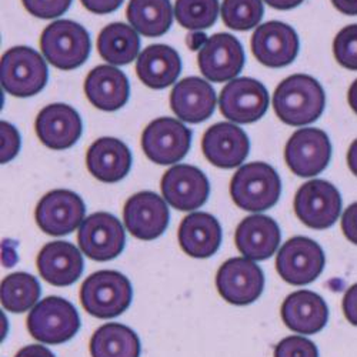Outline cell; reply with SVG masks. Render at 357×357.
<instances>
[{"instance_id": "cell-17", "label": "cell", "mask_w": 357, "mask_h": 357, "mask_svg": "<svg viewBox=\"0 0 357 357\" xmlns=\"http://www.w3.org/2000/svg\"><path fill=\"white\" fill-rule=\"evenodd\" d=\"M250 45L257 61L273 69L293 63L301 47L299 36L294 29L278 20L257 26Z\"/></svg>"}, {"instance_id": "cell-14", "label": "cell", "mask_w": 357, "mask_h": 357, "mask_svg": "<svg viewBox=\"0 0 357 357\" xmlns=\"http://www.w3.org/2000/svg\"><path fill=\"white\" fill-rule=\"evenodd\" d=\"M242 43L230 33H216L199 50L197 63L202 75L213 83L233 80L245 66Z\"/></svg>"}, {"instance_id": "cell-8", "label": "cell", "mask_w": 357, "mask_h": 357, "mask_svg": "<svg viewBox=\"0 0 357 357\" xmlns=\"http://www.w3.org/2000/svg\"><path fill=\"white\" fill-rule=\"evenodd\" d=\"M324 264L326 256L321 246L305 236L289 239L276 257L278 273L293 286L314 282L321 275Z\"/></svg>"}, {"instance_id": "cell-12", "label": "cell", "mask_w": 357, "mask_h": 357, "mask_svg": "<svg viewBox=\"0 0 357 357\" xmlns=\"http://www.w3.org/2000/svg\"><path fill=\"white\" fill-rule=\"evenodd\" d=\"M77 243L87 257L107 261L123 252L126 234L117 218L106 212H98L86 218L80 225Z\"/></svg>"}, {"instance_id": "cell-34", "label": "cell", "mask_w": 357, "mask_h": 357, "mask_svg": "<svg viewBox=\"0 0 357 357\" xmlns=\"http://www.w3.org/2000/svg\"><path fill=\"white\" fill-rule=\"evenodd\" d=\"M264 15L261 0H223L222 19L233 31L246 32L256 27Z\"/></svg>"}, {"instance_id": "cell-36", "label": "cell", "mask_w": 357, "mask_h": 357, "mask_svg": "<svg viewBox=\"0 0 357 357\" xmlns=\"http://www.w3.org/2000/svg\"><path fill=\"white\" fill-rule=\"evenodd\" d=\"M275 357H319V350L303 336H290L276 346Z\"/></svg>"}, {"instance_id": "cell-16", "label": "cell", "mask_w": 357, "mask_h": 357, "mask_svg": "<svg viewBox=\"0 0 357 357\" xmlns=\"http://www.w3.org/2000/svg\"><path fill=\"white\" fill-rule=\"evenodd\" d=\"M162 193L165 200L182 212L202 207L211 193L209 178L196 166L176 165L162 177Z\"/></svg>"}, {"instance_id": "cell-46", "label": "cell", "mask_w": 357, "mask_h": 357, "mask_svg": "<svg viewBox=\"0 0 357 357\" xmlns=\"http://www.w3.org/2000/svg\"><path fill=\"white\" fill-rule=\"evenodd\" d=\"M206 35L203 33H195L192 36H189L188 39V45L192 47V50H197V49H202L203 45L206 43Z\"/></svg>"}, {"instance_id": "cell-39", "label": "cell", "mask_w": 357, "mask_h": 357, "mask_svg": "<svg viewBox=\"0 0 357 357\" xmlns=\"http://www.w3.org/2000/svg\"><path fill=\"white\" fill-rule=\"evenodd\" d=\"M342 230L349 242L357 245V202L344 211L342 216Z\"/></svg>"}, {"instance_id": "cell-9", "label": "cell", "mask_w": 357, "mask_h": 357, "mask_svg": "<svg viewBox=\"0 0 357 357\" xmlns=\"http://www.w3.org/2000/svg\"><path fill=\"white\" fill-rule=\"evenodd\" d=\"M294 213L307 227H332L342 212V196L331 182L314 178L305 183L294 196Z\"/></svg>"}, {"instance_id": "cell-6", "label": "cell", "mask_w": 357, "mask_h": 357, "mask_svg": "<svg viewBox=\"0 0 357 357\" xmlns=\"http://www.w3.org/2000/svg\"><path fill=\"white\" fill-rule=\"evenodd\" d=\"M27 329L40 343L62 344L79 332L80 317L69 301L59 296H49L29 313Z\"/></svg>"}, {"instance_id": "cell-40", "label": "cell", "mask_w": 357, "mask_h": 357, "mask_svg": "<svg viewBox=\"0 0 357 357\" xmlns=\"http://www.w3.org/2000/svg\"><path fill=\"white\" fill-rule=\"evenodd\" d=\"M82 5L95 15H109L122 6L125 0H80Z\"/></svg>"}, {"instance_id": "cell-5", "label": "cell", "mask_w": 357, "mask_h": 357, "mask_svg": "<svg viewBox=\"0 0 357 357\" xmlns=\"http://www.w3.org/2000/svg\"><path fill=\"white\" fill-rule=\"evenodd\" d=\"M40 50L52 66L73 70L80 68L91 54V36L73 20H56L45 27Z\"/></svg>"}, {"instance_id": "cell-31", "label": "cell", "mask_w": 357, "mask_h": 357, "mask_svg": "<svg viewBox=\"0 0 357 357\" xmlns=\"http://www.w3.org/2000/svg\"><path fill=\"white\" fill-rule=\"evenodd\" d=\"M139 336L130 327L121 323H107L91 339L92 357H140Z\"/></svg>"}, {"instance_id": "cell-23", "label": "cell", "mask_w": 357, "mask_h": 357, "mask_svg": "<svg viewBox=\"0 0 357 357\" xmlns=\"http://www.w3.org/2000/svg\"><path fill=\"white\" fill-rule=\"evenodd\" d=\"M282 233L279 225L263 215L243 219L236 229L234 243L246 259L266 260L275 255L280 245Z\"/></svg>"}, {"instance_id": "cell-1", "label": "cell", "mask_w": 357, "mask_h": 357, "mask_svg": "<svg viewBox=\"0 0 357 357\" xmlns=\"http://www.w3.org/2000/svg\"><path fill=\"white\" fill-rule=\"evenodd\" d=\"M326 106L321 84L309 75H291L275 91L273 109L280 121L290 126L316 122Z\"/></svg>"}, {"instance_id": "cell-18", "label": "cell", "mask_w": 357, "mask_h": 357, "mask_svg": "<svg viewBox=\"0 0 357 357\" xmlns=\"http://www.w3.org/2000/svg\"><path fill=\"white\" fill-rule=\"evenodd\" d=\"M169 207L155 192H139L128 199L123 220L132 236L140 241H155L169 226Z\"/></svg>"}, {"instance_id": "cell-30", "label": "cell", "mask_w": 357, "mask_h": 357, "mask_svg": "<svg viewBox=\"0 0 357 357\" xmlns=\"http://www.w3.org/2000/svg\"><path fill=\"white\" fill-rule=\"evenodd\" d=\"M126 16L136 32L146 38H160L173 23L170 0H130Z\"/></svg>"}, {"instance_id": "cell-37", "label": "cell", "mask_w": 357, "mask_h": 357, "mask_svg": "<svg viewBox=\"0 0 357 357\" xmlns=\"http://www.w3.org/2000/svg\"><path fill=\"white\" fill-rule=\"evenodd\" d=\"M73 0H22L24 9L40 19H53L66 13Z\"/></svg>"}, {"instance_id": "cell-35", "label": "cell", "mask_w": 357, "mask_h": 357, "mask_svg": "<svg viewBox=\"0 0 357 357\" xmlns=\"http://www.w3.org/2000/svg\"><path fill=\"white\" fill-rule=\"evenodd\" d=\"M333 53L340 66L357 70V24H349L336 35Z\"/></svg>"}, {"instance_id": "cell-33", "label": "cell", "mask_w": 357, "mask_h": 357, "mask_svg": "<svg viewBox=\"0 0 357 357\" xmlns=\"http://www.w3.org/2000/svg\"><path fill=\"white\" fill-rule=\"evenodd\" d=\"M174 16L189 31H203L216 23L219 0H176Z\"/></svg>"}, {"instance_id": "cell-47", "label": "cell", "mask_w": 357, "mask_h": 357, "mask_svg": "<svg viewBox=\"0 0 357 357\" xmlns=\"http://www.w3.org/2000/svg\"><path fill=\"white\" fill-rule=\"evenodd\" d=\"M349 106L353 109V112L357 114V79L351 83L349 89V95H347Z\"/></svg>"}, {"instance_id": "cell-41", "label": "cell", "mask_w": 357, "mask_h": 357, "mask_svg": "<svg viewBox=\"0 0 357 357\" xmlns=\"http://www.w3.org/2000/svg\"><path fill=\"white\" fill-rule=\"evenodd\" d=\"M343 313L349 323L357 326V283L353 284L343 297Z\"/></svg>"}, {"instance_id": "cell-26", "label": "cell", "mask_w": 357, "mask_h": 357, "mask_svg": "<svg viewBox=\"0 0 357 357\" xmlns=\"http://www.w3.org/2000/svg\"><path fill=\"white\" fill-rule=\"evenodd\" d=\"M83 256L69 242H52L43 246L38 255L40 276L53 286H70L83 273Z\"/></svg>"}, {"instance_id": "cell-3", "label": "cell", "mask_w": 357, "mask_h": 357, "mask_svg": "<svg viewBox=\"0 0 357 357\" xmlns=\"http://www.w3.org/2000/svg\"><path fill=\"white\" fill-rule=\"evenodd\" d=\"M133 299L129 279L114 271H100L89 276L80 287L84 310L99 319H112L126 312Z\"/></svg>"}, {"instance_id": "cell-29", "label": "cell", "mask_w": 357, "mask_h": 357, "mask_svg": "<svg viewBox=\"0 0 357 357\" xmlns=\"http://www.w3.org/2000/svg\"><path fill=\"white\" fill-rule=\"evenodd\" d=\"M140 38L132 26L110 23L103 27L98 38V52L103 61L114 66H123L137 57Z\"/></svg>"}, {"instance_id": "cell-13", "label": "cell", "mask_w": 357, "mask_h": 357, "mask_svg": "<svg viewBox=\"0 0 357 357\" xmlns=\"http://www.w3.org/2000/svg\"><path fill=\"white\" fill-rule=\"evenodd\" d=\"M216 287L226 302L246 306L256 302L263 293L264 275L250 259L233 257L220 266Z\"/></svg>"}, {"instance_id": "cell-25", "label": "cell", "mask_w": 357, "mask_h": 357, "mask_svg": "<svg viewBox=\"0 0 357 357\" xmlns=\"http://www.w3.org/2000/svg\"><path fill=\"white\" fill-rule=\"evenodd\" d=\"M84 93L95 107L114 112L123 107L129 100V79L113 66L100 65L89 72L84 80Z\"/></svg>"}, {"instance_id": "cell-43", "label": "cell", "mask_w": 357, "mask_h": 357, "mask_svg": "<svg viewBox=\"0 0 357 357\" xmlns=\"http://www.w3.org/2000/svg\"><path fill=\"white\" fill-rule=\"evenodd\" d=\"M332 3L340 13L357 16V0H332Z\"/></svg>"}, {"instance_id": "cell-24", "label": "cell", "mask_w": 357, "mask_h": 357, "mask_svg": "<svg viewBox=\"0 0 357 357\" xmlns=\"http://www.w3.org/2000/svg\"><path fill=\"white\" fill-rule=\"evenodd\" d=\"M86 166L91 174L100 182H121L130 172L132 152L122 140L102 137L89 147Z\"/></svg>"}, {"instance_id": "cell-44", "label": "cell", "mask_w": 357, "mask_h": 357, "mask_svg": "<svg viewBox=\"0 0 357 357\" xmlns=\"http://www.w3.org/2000/svg\"><path fill=\"white\" fill-rule=\"evenodd\" d=\"M264 2L278 10H290L301 6L305 0H264Z\"/></svg>"}, {"instance_id": "cell-38", "label": "cell", "mask_w": 357, "mask_h": 357, "mask_svg": "<svg viewBox=\"0 0 357 357\" xmlns=\"http://www.w3.org/2000/svg\"><path fill=\"white\" fill-rule=\"evenodd\" d=\"M0 135H2V149H0V162L9 163L16 158L20 151V135L15 126L8 122L0 123Z\"/></svg>"}, {"instance_id": "cell-28", "label": "cell", "mask_w": 357, "mask_h": 357, "mask_svg": "<svg viewBox=\"0 0 357 357\" xmlns=\"http://www.w3.org/2000/svg\"><path fill=\"white\" fill-rule=\"evenodd\" d=\"M182 72L178 53L166 45H151L139 54L136 61L137 77L151 89H166L173 84Z\"/></svg>"}, {"instance_id": "cell-15", "label": "cell", "mask_w": 357, "mask_h": 357, "mask_svg": "<svg viewBox=\"0 0 357 357\" xmlns=\"http://www.w3.org/2000/svg\"><path fill=\"white\" fill-rule=\"evenodd\" d=\"M84 213V202L77 193L56 189L40 199L35 218L42 231L52 236H65L75 231L83 223Z\"/></svg>"}, {"instance_id": "cell-7", "label": "cell", "mask_w": 357, "mask_h": 357, "mask_svg": "<svg viewBox=\"0 0 357 357\" xmlns=\"http://www.w3.org/2000/svg\"><path fill=\"white\" fill-rule=\"evenodd\" d=\"M192 146V130L173 117H159L143 130L144 155L158 165H174L186 158Z\"/></svg>"}, {"instance_id": "cell-2", "label": "cell", "mask_w": 357, "mask_h": 357, "mask_svg": "<svg viewBox=\"0 0 357 357\" xmlns=\"http://www.w3.org/2000/svg\"><path fill=\"white\" fill-rule=\"evenodd\" d=\"M230 195L236 206L243 211H267L280 199V177L271 165L263 162L248 163L231 177Z\"/></svg>"}, {"instance_id": "cell-22", "label": "cell", "mask_w": 357, "mask_h": 357, "mask_svg": "<svg viewBox=\"0 0 357 357\" xmlns=\"http://www.w3.org/2000/svg\"><path fill=\"white\" fill-rule=\"evenodd\" d=\"M280 313L289 329L301 335L319 333L329 320V309L323 297L310 290H299L289 294L282 305Z\"/></svg>"}, {"instance_id": "cell-19", "label": "cell", "mask_w": 357, "mask_h": 357, "mask_svg": "<svg viewBox=\"0 0 357 357\" xmlns=\"http://www.w3.org/2000/svg\"><path fill=\"white\" fill-rule=\"evenodd\" d=\"M202 151L212 165L220 169H233L241 166L249 156L250 142L243 129L222 122L204 132Z\"/></svg>"}, {"instance_id": "cell-42", "label": "cell", "mask_w": 357, "mask_h": 357, "mask_svg": "<svg viewBox=\"0 0 357 357\" xmlns=\"http://www.w3.org/2000/svg\"><path fill=\"white\" fill-rule=\"evenodd\" d=\"M15 357H56V356L45 346L31 344L20 349Z\"/></svg>"}, {"instance_id": "cell-45", "label": "cell", "mask_w": 357, "mask_h": 357, "mask_svg": "<svg viewBox=\"0 0 357 357\" xmlns=\"http://www.w3.org/2000/svg\"><path fill=\"white\" fill-rule=\"evenodd\" d=\"M347 165L349 169L351 170V173L354 176H357V139L353 140V143L349 147V152H347Z\"/></svg>"}, {"instance_id": "cell-27", "label": "cell", "mask_w": 357, "mask_h": 357, "mask_svg": "<svg viewBox=\"0 0 357 357\" xmlns=\"http://www.w3.org/2000/svg\"><path fill=\"white\" fill-rule=\"evenodd\" d=\"M222 226L209 213L196 212L186 216L178 227V243L192 257L206 259L213 256L222 243Z\"/></svg>"}, {"instance_id": "cell-21", "label": "cell", "mask_w": 357, "mask_h": 357, "mask_svg": "<svg viewBox=\"0 0 357 357\" xmlns=\"http://www.w3.org/2000/svg\"><path fill=\"white\" fill-rule=\"evenodd\" d=\"M216 102V92L212 84L196 76L176 83L170 93L173 113L188 123L207 121L215 112Z\"/></svg>"}, {"instance_id": "cell-4", "label": "cell", "mask_w": 357, "mask_h": 357, "mask_svg": "<svg viewBox=\"0 0 357 357\" xmlns=\"http://www.w3.org/2000/svg\"><path fill=\"white\" fill-rule=\"evenodd\" d=\"M49 79L45 59L32 47L9 49L0 61V83L16 98H31L43 91Z\"/></svg>"}, {"instance_id": "cell-20", "label": "cell", "mask_w": 357, "mask_h": 357, "mask_svg": "<svg viewBox=\"0 0 357 357\" xmlns=\"http://www.w3.org/2000/svg\"><path fill=\"white\" fill-rule=\"evenodd\" d=\"M35 129L45 146L53 151H65L80 139L83 122L80 114L72 106L54 103L39 112Z\"/></svg>"}, {"instance_id": "cell-11", "label": "cell", "mask_w": 357, "mask_h": 357, "mask_svg": "<svg viewBox=\"0 0 357 357\" xmlns=\"http://www.w3.org/2000/svg\"><path fill=\"white\" fill-rule=\"evenodd\" d=\"M332 158V143L323 130L306 128L296 130L284 147V160L299 177L320 174Z\"/></svg>"}, {"instance_id": "cell-10", "label": "cell", "mask_w": 357, "mask_h": 357, "mask_svg": "<svg viewBox=\"0 0 357 357\" xmlns=\"http://www.w3.org/2000/svg\"><path fill=\"white\" fill-rule=\"evenodd\" d=\"M222 114L234 123H253L264 116L269 107V92L256 79L239 77L230 80L220 92Z\"/></svg>"}, {"instance_id": "cell-32", "label": "cell", "mask_w": 357, "mask_h": 357, "mask_svg": "<svg viewBox=\"0 0 357 357\" xmlns=\"http://www.w3.org/2000/svg\"><path fill=\"white\" fill-rule=\"evenodd\" d=\"M40 293V284L35 276L19 272L3 279L0 301L8 312L23 313L38 303Z\"/></svg>"}]
</instances>
